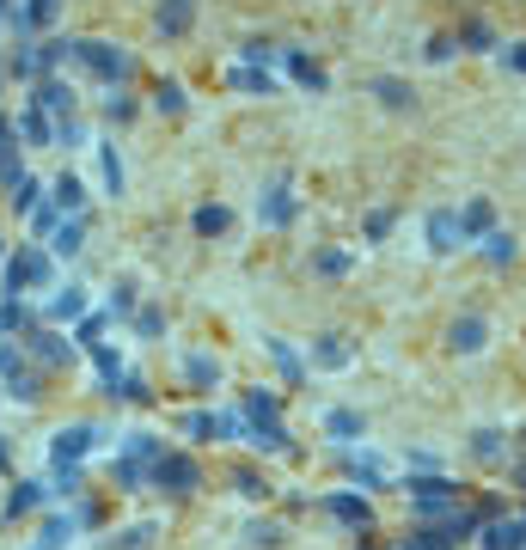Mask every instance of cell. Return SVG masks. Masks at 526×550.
<instances>
[{
    "label": "cell",
    "mask_w": 526,
    "mask_h": 550,
    "mask_svg": "<svg viewBox=\"0 0 526 550\" xmlns=\"http://www.w3.org/2000/svg\"><path fill=\"white\" fill-rule=\"evenodd\" d=\"M68 61H74V67H86V74H92L99 86H110V92L135 74V56H129V49H117V43H99V37H74V43H68Z\"/></svg>",
    "instance_id": "obj_1"
},
{
    "label": "cell",
    "mask_w": 526,
    "mask_h": 550,
    "mask_svg": "<svg viewBox=\"0 0 526 550\" xmlns=\"http://www.w3.org/2000/svg\"><path fill=\"white\" fill-rule=\"evenodd\" d=\"M165 459V441H153V434H122V452L110 459V483L117 489H142L153 483V465Z\"/></svg>",
    "instance_id": "obj_2"
},
{
    "label": "cell",
    "mask_w": 526,
    "mask_h": 550,
    "mask_svg": "<svg viewBox=\"0 0 526 550\" xmlns=\"http://www.w3.org/2000/svg\"><path fill=\"white\" fill-rule=\"evenodd\" d=\"M56 275V257H49V244H19L6 264H0V282H6V300H19L31 287H49Z\"/></svg>",
    "instance_id": "obj_3"
},
{
    "label": "cell",
    "mask_w": 526,
    "mask_h": 550,
    "mask_svg": "<svg viewBox=\"0 0 526 550\" xmlns=\"http://www.w3.org/2000/svg\"><path fill=\"white\" fill-rule=\"evenodd\" d=\"M410 508L423 514V520H447V514H459V489L435 477V471H416L410 477Z\"/></svg>",
    "instance_id": "obj_4"
},
{
    "label": "cell",
    "mask_w": 526,
    "mask_h": 550,
    "mask_svg": "<svg viewBox=\"0 0 526 550\" xmlns=\"http://www.w3.org/2000/svg\"><path fill=\"white\" fill-rule=\"evenodd\" d=\"M19 348H25V361L31 367H68L74 361V337H61L56 325H31L19 337Z\"/></svg>",
    "instance_id": "obj_5"
},
{
    "label": "cell",
    "mask_w": 526,
    "mask_h": 550,
    "mask_svg": "<svg viewBox=\"0 0 526 550\" xmlns=\"http://www.w3.org/2000/svg\"><path fill=\"white\" fill-rule=\"evenodd\" d=\"M99 447V428L92 422H74V428H61L56 441H49V471H80V459Z\"/></svg>",
    "instance_id": "obj_6"
},
{
    "label": "cell",
    "mask_w": 526,
    "mask_h": 550,
    "mask_svg": "<svg viewBox=\"0 0 526 550\" xmlns=\"http://www.w3.org/2000/svg\"><path fill=\"white\" fill-rule=\"evenodd\" d=\"M0 379H6V391H13V398H25V404H37V398H43L37 367L25 361V348H13V343H0Z\"/></svg>",
    "instance_id": "obj_7"
},
{
    "label": "cell",
    "mask_w": 526,
    "mask_h": 550,
    "mask_svg": "<svg viewBox=\"0 0 526 550\" xmlns=\"http://www.w3.org/2000/svg\"><path fill=\"white\" fill-rule=\"evenodd\" d=\"M196 483H203V465L190 452H165L160 465H153V489H165V495H190Z\"/></svg>",
    "instance_id": "obj_8"
},
{
    "label": "cell",
    "mask_w": 526,
    "mask_h": 550,
    "mask_svg": "<svg viewBox=\"0 0 526 550\" xmlns=\"http://www.w3.org/2000/svg\"><path fill=\"white\" fill-rule=\"evenodd\" d=\"M324 514H331L337 526H349V532H367V526H373V508H367V495H355V489H337V495L324 502Z\"/></svg>",
    "instance_id": "obj_9"
},
{
    "label": "cell",
    "mask_w": 526,
    "mask_h": 550,
    "mask_svg": "<svg viewBox=\"0 0 526 550\" xmlns=\"http://www.w3.org/2000/svg\"><path fill=\"white\" fill-rule=\"evenodd\" d=\"M459 244H466V233H459V208H435V214H428V251L453 257Z\"/></svg>",
    "instance_id": "obj_10"
},
{
    "label": "cell",
    "mask_w": 526,
    "mask_h": 550,
    "mask_svg": "<svg viewBox=\"0 0 526 550\" xmlns=\"http://www.w3.org/2000/svg\"><path fill=\"white\" fill-rule=\"evenodd\" d=\"M294 214H300V202H294V190H288V183H269V190L258 196V221L263 226H288Z\"/></svg>",
    "instance_id": "obj_11"
},
{
    "label": "cell",
    "mask_w": 526,
    "mask_h": 550,
    "mask_svg": "<svg viewBox=\"0 0 526 550\" xmlns=\"http://www.w3.org/2000/svg\"><path fill=\"white\" fill-rule=\"evenodd\" d=\"M31 104H37L49 122H68V117H74V86H61V80H37Z\"/></svg>",
    "instance_id": "obj_12"
},
{
    "label": "cell",
    "mask_w": 526,
    "mask_h": 550,
    "mask_svg": "<svg viewBox=\"0 0 526 550\" xmlns=\"http://www.w3.org/2000/svg\"><path fill=\"white\" fill-rule=\"evenodd\" d=\"M282 67H288V80L306 86V92H324V86H331V74H324L319 61L306 56V49H282Z\"/></svg>",
    "instance_id": "obj_13"
},
{
    "label": "cell",
    "mask_w": 526,
    "mask_h": 550,
    "mask_svg": "<svg viewBox=\"0 0 526 550\" xmlns=\"http://www.w3.org/2000/svg\"><path fill=\"white\" fill-rule=\"evenodd\" d=\"M56 13H61V0H25V6L6 13V19H13L19 37H31V31H43V25H56Z\"/></svg>",
    "instance_id": "obj_14"
},
{
    "label": "cell",
    "mask_w": 526,
    "mask_h": 550,
    "mask_svg": "<svg viewBox=\"0 0 526 550\" xmlns=\"http://www.w3.org/2000/svg\"><path fill=\"white\" fill-rule=\"evenodd\" d=\"M484 337H489V325L478 312H466V318H453V330H447V348H453V355H478Z\"/></svg>",
    "instance_id": "obj_15"
},
{
    "label": "cell",
    "mask_w": 526,
    "mask_h": 550,
    "mask_svg": "<svg viewBox=\"0 0 526 550\" xmlns=\"http://www.w3.org/2000/svg\"><path fill=\"white\" fill-rule=\"evenodd\" d=\"M226 86H233V92H258V99H276V92H282V80H276L269 67H251V61H245V67H233V74H226Z\"/></svg>",
    "instance_id": "obj_16"
},
{
    "label": "cell",
    "mask_w": 526,
    "mask_h": 550,
    "mask_svg": "<svg viewBox=\"0 0 526 550\" xmlns=\"http://www.w3.org/2000/svg\"><path fill=\"white\" fill-rule=\"evenodd\" d=\"M43 502H49V483L25 477V483H13V495H6V520H25V514H37Z\"/></svg>",
    "instance_id": "obj_17"
},
{
    "label": "cell",
    "mask_w": 526,
    "mask_h": 550,
    "mask_svg": "<svg viewBox=\"0 0 526 550\" xmlns=\"http://www.w3.org/2000/svg\"><path fill=\"white\" fill-rule=\"evenodd\" d=\"M153 25H160L165 37H184V31L196 25V0H160V13H153Z\"/></svg>",
    "instance_id": "obj_18"
},
{
    "label": "cell",
    "mask_w": 526,
    "mask_h": 550,
    "mask_svg": "<svg viewBox=\"0 0 526 550\" xmlns=\"http://www.w3.org/2000/svg\"><path fill=\"white\" fill-rule=\"evenodd\" d=\"M49 202L61 208V221H68V214H86V183L74 178V171H61V178L49 183Z\"/></svg>",
    "instance_id": "obj_19"
},
{
    "label": "cell",
    "mask_w": 526,
    "mask_h": 550,
    "mask_svg": "<svg viewBox=\"0 0 526 550\" xmlns=\"http://www.w3.org/2000/svg\"><path fill=\"white\" fill-rule=\"evenodd\" d=\"M478 538H484V550H526V520H489Z\"/></svg>",
    "instance_id": "obj_20"
},
{
    "label": "cell",
    "mask_w": 526,
    "mask_h": 550,
    "mask_svg": "<svg viewBox=\"0 0 526 550\" xmlns=\"http://www.w3.org/2000/svg\"><path fill=\"white\" fill-rule=\"evenodd\" d=\"M80 318H86V287L68 282L56 300H49V325H80Z\"/></svg>",
    "instance_id": "obj_21"
},
{
    "label": "cell",
    "mask_w": 526,
    "mask_h": 550,
    "mask_svg": "<svg viewBox=\"0 0 526 550\" xmlns=\"http://www.w3.org/2000/svg\"><path fill=\"white\" fill-rule=\"evenodd\" d=\"M459 233H466V239H489V233H496V208H489L484 196L466 202V208H459Z\"/></svg>",
    "instance_id": "obj_22"
},
{
    "label": "cell",
    "mask_w": 526,
    "mask_h": 550,
    "mask_svg": "<svg viewBox=\"0 0 526 550\" xmlns=\"http://www.w3.org/2000/svg\"><path fill=\"white\" fill-rule=\"evenodd\" d=\"M367 92H373V99H380L385 110H416V92H410L405 80H392V74H380V80L367 86Z\"/></svg>",
    "instance_id": "obj_23"
},
{
    "label": "cell",
    "mask_w": 526,
    "mask_h": 550,
    "mask_svg": "<svg viewBox=\"0 0 526 550\" xmlns=\"http://www.w3.org/2000/svg\"><path fill=\"white\" fill-rule=\"evenodd\" d=\"M80 239H86V214H68V221L49 233V251H56V257H74V251H80Z\"/></svg>",
    "instance_id": "obj_24"
},
{
    "label": "cell",
    "mask_w": 526,
    "mask_h": 550,
    "mask_svg": "<svg viewBox=\"0 0 526 550\" xmlns=\"http://www.w3.org/2000/svg\"><path fill=\"white\" fill-rule=\"evenodd\" d=\"M19 178H25V165H19V129H0V183L13 190Z\"/></svg>",
    "instance_id": "obj_25"
},
{
    "label": "cell",
    "mask_w": 526,
    "mask_h": 550,
    "mask_svg": "<svg viewBox=\"0 0 526 550\" xmlns=\"http://www.w3.org/2000/svg\"><path fill=\"white\" fill-rule=\"evenodd\" d=\"M74 532H80V520H74V514H49V520H43V532H37V550H61Z\"/></svg>",
    "instance_id": "obj_26"
},
{
    "label": "cell",
    "mask_w": 526,
    "mask_h": 550,
    "mask_svg": "<svg viewBox=\"0 0 526 550\" xmlns=\"http://www.w3.org/2000/svg\"><path fill=\"white\" fill-rule=\"evenodd\" d=\"M184 379L196 391H215L221 386V361H215V355H190V361H184Z\"/></svg>",
    "instance_id": "obj_27"
},
{
    "label": "cell",
    "mask_w": 526,
    "mask_h": 550,
    "mask_svg": "<svg viewBox=\"0 0 526 550\" xmlns=\"http://www.w3.org/2000/svg\"><path fill=\"white\" fill-rule=\"evenodd\" d=\"M324 428H331V441H362L367 434V422H362V410H331V416H324Z\"/></svg>",
    "instance_id": "obj_28"
},
{
    "label": "cell",
    "mask_w": 526,
    "mask_h": 550,
    "mask_svg": "<svg viewBox=\"0 0 526 550\" xmlns=\"http://www.w3.org/2000/svg\"><path fill=\"white\" fill-rule=\"evenodd\" d=\"M502 452H508V434H502V428H478V434H471V459L502 465Z\"/></svg>",
    "instance_id": "obj_29"
},
{
    "label": "cell",
    "mask_w": 526,
    "mask_h": 550,
    "mask_svg": "<svg viewBox=\"0 0 526 550\" xmlns=\"http://www.w3.org/2000/svg\"><path fill=\"white\" fill-rule=\"evenodd\" d=\"M31 325H37V318H31L25 300H0V343H6V337H25Z\"/></svg>",
    "instance_id": "obj_30"
},
{
    "label": "cell",
    "mask_w": 526,
    "mask_h": 550,
    "mask_svg": "<svg viewBox=\"0 0 526 550\" xmlns=\"http://www.w3.org/2000/svg\"><path fill=\"white\" fill-rule=\"evenodd\" d=\"M19 135H25L31 147H49V141H56V122L43 117L37 104H25V117H19Z\"/></svg>",
    "instance_id": "obj_31"
},
{
    "label": "cell",
    "mask_w": 526,
    "mask_h": 550,
    "mask_svg": "<svg viewBox=\"0 0 526 550\" xmlns=\"http://www.w3.org/2000/svg\"><path fill=\"white\" fill-rule=\"evenodd\" d=\"M343 465H349V477H355V483H367V489L385 483V465L373 459V452H343Z\"/></svg>",
    "instance_id": "obj_32"
},
{
    "label": "cell",
    "mask_w": 526,
    "mask_h": 550,
    "mask_svg": "<svg viewBox=\"0 0 526 550\" xmlns=\"http://www.w3.org/2000/svg\"><path fill=\"white\" fill-rule=\"evenodd\" d=\"M312 361H319V367H331V373H337V367H349V343H343V337H337V330H324L319 343H312Z\"/></svg>",
    "instance_id": "obj_33"
},
{
    "label": "cell",
    "mask_w": 526,
    "mask_h": 550,
    "mask_svg": "<svg viewBox=\"0 0 526 550\" xmlns=\"http://www.w3.org/2000/svg\"><path fill=\"white\" fill-rule=\"evenodd\" d=\"M276 416H282V398H276V391H245V422H276Z\"/></svg>",
    "instance_id": "obj_34"
},
{
    "label": "cell",
    "mask_w": 526,
    "mask_h": 550,
    "mask_svg": "<svg viewBox=\"0 0 526 550\" xmlns=\"http://www.w3.org/2000/svg\"><path fill=\"white\" fill-rule=\"evenodd\" d=\"M269 361L282 367V379H288V386H300V379H306V361H300V355H294V348L282 343V337H269Z\"/></svg>",
    "instance_id": "obj_35"
},
{
    "label": "cell",
    "mask_w": 526,
    "mask_h": 550,
    "mask_svg": "<svg viewBox=\"0 0 526 550\" xmlns=\"http://www.w3.org/2000/svg\"><path fill=\"white\" fill-rule=\"evenodd\" d=\"M6 202L19 208V214H37V208H43V183L31 178V171H25V178L13 183V190H6Z\"/></svg>",
    "instance_id": "obj_36"
},
{
    "label": "cell",
    "mask_w": 526,
    "mask_h": 550,
    "mask_svg": "<svg viewBox=\"0 0 526 550\" xmlns=\"http://www.w3.org/2000/svg\"><path fill=\"white\" fill-rule=\"evenodd\" d=\"M478 244H484V264L489 269H508V264H514V233H502V226H496L489 239H478Z\"/></svg>",
    "instance_id": "obj_37"
},
{
    "label": "cell",
    "mask_w": 526,
    "mask_h": 550,
    "mask_svg": "<svg viewBox=\"0 0 526 550\" xmlns=\"http://www.w3.org/2000/svg\"><path fill=\"white\" fill-rule=\"evenodd\" d=\"M190 226H196L203 239H215V233H226V226H233V214H226L221 202H203V208H196V214H190Z\"/></svg>",
    "instance_id": "obj_38"
},
{
    "label": "cell",
    "mask_w": 526,
    "mask_h": 550,
    "mask_svg": "<svg viewBox=\"0 0 526 550\" xmlns=\"http://www.w3.org/2000/svg\"><path fill=\"white\" fill-rule=\"evenodd\" d=\"M86 355H92V367H99L104 391H110V386H117V379H122V361H117V348H110V343H99V348H86Z\"/></svg>",
    "instance_id": "obj_39"
},
{
    "label": "cell",
    "mask_w": 526,
    "mask_h": 550,
    "mask_svg": "<svg viewBox=\"0 0 526 550\" xmlns=\"http://www.w3.org/2000/svg\"><path fill=\"white\" fill-rule=\"evenodd\" d=\"M99 171H104V190L122 196V160H117V147L110 141H99Z\"/></svg>",
    "instance_id": "obj_40"
},
{
    "label": "cell",
    "mask_w": 526,
    "mask_h": 550,
    "mask_svg": "<svg viewBox=\"0 0 526 550\" xmlns=\"http://www.w3.org/2000/svg\"><path fill=\"white\" fill-rule=\"evenodd\" d=\"M104 325H110V312H86L80 325H74V343H80V348H99V337H104Z\"/></svg>",
    "instance_id": "obj_41"
},
{
    "label": "cell",
    "mask_w": 526,
    "mask_h": 550,
    "mask_svg": "<svg viewBox=\"0 0 526 550\" xmlns=\"http://www.w3.org/2000/svg\"><path fill=\"white\" fill-rule=\"evenodd\" d=\"M453 43H459V49H489V43H496V31H489L484 19H466V25H459V37H453Z\"/></svg>",
    "instance_id": "obj_42"
},
{
    "label": "cell",
    "mask_w": 526,
    "mask_h": 550,
    "mask_svg": "<svg viewBox=\"0 0 526 550\" xmlns=\"http://www.w3.org/2000/svg\"><path fill=\"white\" fill-rule=\"evenodd\" d=\"M110 398H122V404H147L153 391H147V379H142V373H122L117 386H110Z\"/></svg>",
    "instance_id": "obj_43"
},
{
    "label": "cell",
    "mask_w": 526,
    "mask_h": 550,
    "mask_svg": "<svg viewBox=\"0 0 526 550\" xmlns=\"http://www.w3.org/2000/svg\"><path fill=\"white\" fill-rule=\"evenodd\" d=\"M135 337H147V343L165 337V312H160V306H135Z\"/></svg>",
    "instance_id": "obj_44"
},
{
    "label": "cell",
    "mask_w": 526,
    "mask_h": 550,
    "mask_svg": "<svg viewBox=\"0 0 526 550\" xmlns=\"http://www.w3.org/2000/svg\"><path fill=\"white\" fill-rule=\"evenodd\" d=\"M245 545L276 550V545H282V526H276V520H251V526H245Z\"/></svg>",
    "instance_id": "obj_45"
},
{
    "label": "cell",
    "mask_w": 526,
    "mask_h": 550,
    "mask_svg": "<svg viewBox=\"0 0 526 550\" xmlns=\"http://www.w3.org/2000/svg\"><path fill=\"white\" fill-rule=\"evenodd\" d=\"M392 226H398V214H392V208H373L362 233H367V244H385V239H392Z\"/></svg>",
    "instance_id": "obj_46"
},
{
    "label": "cell",
    "mask_w": 526,
    "mask_h": 550,
    "mask_svg": "<svg viewBox=\"0 0 526 550\" xmlns=\"http://www.w3.org/2000/svg\"><path fill=\"white\" fill-rule=\"evenodd\" d=\"M153 104H160L165 117H184V86L178 80H160V86H153Z\"/></svg>",
    "instance_id": "obj_47"
},
{
    "label": "cell",
    "mask_w": 526,
    "mask_h": 550,
    "mask_svg": "<svg viewBox=\"0 0 526 550\" xmlns=\"http://www.w3.org/2000/svg\"><path fill=\"white\" fill-rule=\"evenodd\" d=\"M233 489H239V495H251V502H263V495H269L263 471H251V465H239V471H233Z\"/></svg>",
    "instance_id": "obj_48"
},
{
    "label": "cell",
    "mask_w": 526,
    "mask_h": 550,
    "mask_svg": "<svg viewBox=\"0 0 526 550\" xmlns=\"http://www.w3.org/2000/svg\"><path fill=\"white\" fill-rule=\"evenodd\" d=\"M184 434H190V441H215V410H190V416H184Z\"/></svg>",
    "instance_id": "obj_49"
},
{
    "label": "cell",
    "mask_w": 526,
    "mask_h": 550,
    "mask_svg": "<svg viewBox=\"0 0 526 550\" xmlns=\"http://www.w3.org/2000/svg\"><path fill=\"white\" fill-rule=\"evenodd\" d=\"M104 117H110V122H135V99H129V92L117 86V92L104 99Z\"/></svg>",
    "instance_id": "obj_50"
},
{
    "label": "cell",
    "mask_w": 526,
    "mask_h": 550,
    "mask_svg": "<svg viewBox=\"0 0 526 550\" xmlns=\"http://www.w3.org/2000/svg\"><path fill=\"white\" fill-rule=\"evenodd\" d=\"M110 550H153V526H129L122 538H110Z\"/></svg>",
    "instance_id": "obj_51"
},
{
    "label": "cell",
    "mask_w": 526,
    "mask_h": 550,
    "mask_svg": "<svg viewBox=\"0 0 526 550\" xmlns=\"http://www.w3.org/2000/svg\"><path fill=\"white\" fill-rule=\"evenodd\" d=\"M110 318H135V282H117V294H110Z\"/></svg>",
    "instance_id": "obj_52"
},
{
    "label": "cell",
    "mask_w": 526,
    "mask_h": 550,
    "mask_svg": "<svg viewBox=\"0 0 526 550\" xmlns=\"http://www.w3.org/2000/svg\"><path fill=\"white\" fill-rule=\"evenodd\" d=\"M215 441H245V416L221 410V416H215Z\"/></svg>",
    "instance_id": "obj_53"
},
{
    "label": "cell",
    "mask_w": 526,
    "mask_h": 550,
    "mask_svg": "<svg viewBox=\"0 0 526 550\" xmlns=\"http://www.w3.org/2000/svg\"><path fill=\"white\" fill-rule=\"evenodd\" d=\"M56 226H61V208H56V202H43L37 214H31V233H37V239H49Z\"/></svg>",
    "instance_id": "obj_54"
},
{
    "label": "cell",
    "mask_w": 526,
    "mask_h": 550,
    "mask_svg": "<svg viewBox=\"0 0 526 550\" xmlns=\"http://www.w3.org/2000/svg\"><path fill=\"white\" fill-rule=\"evenodd\" d=\"M319 275H349V251H319Z\"/></svg>",
    "instance_id": "obj_55"
},
{
    "label": "cell",
    "mask_w": 526,
    "mask_h": 550,
    "mask_svg": "<svg viewBox=\"0 0 526 550\" xmlns=\"http://www.w3.org/2000/svg\"><path fill=\"white\" fill-rule=\"evenodd\" d=\"M80 141H86V129H80L74 117H68V122H56V147H80Z\"/></svg>",
    "instance_id": "obj_56"
},
{
    "label": "cell",
    "mask_w": 526,
    "mask_h": 550,
    "mask_svg": "<svg viewBox=\"0 0 526 550\" xmlns=\"http://www.w3.org/2000/svg\"><path fill=\"white\" fill-rule=\"evenodd\" d=\"M453 49H459L453 37H428V49H423V56H428V61H453Z\"/></svg>",
    "instance_id": "obj_57"
},
{
    "label": "cell",
    "mask_w": 526,
    "mask_h": 550,
    "mask_svg": "<svg viewBox=\"0 0 526 550\" xmlns=\"http://www.w3.org/2000/svg\"><path fill=\"white\" fill-rule=\"evenodd\" d=\"M502 61L514 67V74H526V43H508V49H502Z\"/></svg>",
    "instance_id": "obj_58"
},
{
    "label": "cell",
    "mask_w": 526,
    "mask_h": 550,
    "mask_svg": "<svg viewBox=\"0 0 526 550\" xmlns=\"http://www.w3.org/2000/svg\"><path fill=\"white\" fill-rule=\"evenodd\" d=\"M6 465H13V447H6V441H0V471H6Z\"/></svg>",
    "instance_id": "obj_59"
},
{
    "label": "cell",
    "mask_w": 526,
    "mask_h": 550,
    "mask_svg": "<svg viewBox=\"0 0 526 550\" xmlns=\"http://www.w3.org/2000/svg\"><path fill=\"white\" fill-rule=\"evenodd\" d=\"M514 483H521V489H526V459H521V465H514Z\"/></svg>",
    "instance_id": "obj_60"
},
{
    "label": "cell",
    "mask_w": 526,
    "mask_h": 550,
    "mask_svg": "<svg viewBox=\"0 0 526 550\" xmlns=\"http://www.w3.org/2000/svg\"><path fill=\"white\" fill-rule=\"evenodd\" d=\"M355 550H373V538H362V545H355Z\"/></svg>",
    "instance_id": "obj_61"
},
{
    "label": "cell",
    "mask_w": 526,
    "mask_h": 550,
    "mask_svg": "<svg viewBox=\"0 0 526 550\" xmlns=\"http://www.w3.org/2000/svg\"><path fill=\"white\" fill-rule=\"evenodd\" d=\"M0 13H13V0H0Z\"/></svg>",
    "instance_id": "obj_62"
},
{
    "label": "cell",
    "mask_w": 526,
    "mask_h": 550,
    "mask_svg": "<svg viewBox=\"0 0 526 550\" xmlns=\"http://www.w3.org/2000/svg\"><path fill=\"white\" fill-rule=\"evenodd\" d=\"M0 264H6V244H0Z\"/></svg>",
    "instance_id": "obj_63"
},
{
    "label": "cell",
    "mask_w": 526,
    "mask_h": 550,
    "mask_svg": "<svg viewBox=\"0 0 526 550\" xmlns=\"http://www.w3.org/2000/svg\"><path fill=\"white\" fill-rule=\"evenodd\" d=\"M0 129H6V122H0Z\"/></svg>",
    "instance_id": "obj_64"
}]
</instances>
